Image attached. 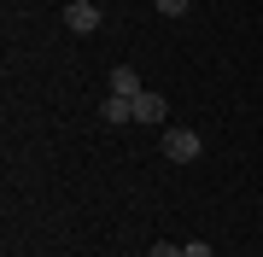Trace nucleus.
<instances>
[{
    "label": "nucleus",
    "mask_w": 263,
    "mask_h": 257,
    "mask_svg": "<svg viewBox=\"0 0 263 257\" xmlns=\"http://www.w3.org/2000/svg\"><path fill=\"white\" fill-rule=\"evenodd\" d=\"M164 117H170L164 94H135V123H164Z\"/></svg>",
    "instance_id": "3"
},
{
    "label": "nucleus",
    "mask_w": 263,
    "mask_h": 257,
    "mask_svg": "<svg viewBox=\"0 0 263 257\" xmlns=\"http://www.w3.org/2000/svg\"><path fill=\"white\" fill-rule=\"evenodd\" d=\"M199 152H205V146H199L193 129H164V158H170V164H193Z\"/></svg>",
    "instance_id": "1"
},
{
    "label": "nucleus",
    "mask_w": 263,
    "mask_h": 257,
    "mask_svg": "<svg viewBox=\"0 0 263 257\" xmlns=\"http://www.w3.org/2000/svg\"><path fill=\"white\" fill-rule=\"evenodd\" d=\"M146 257H181V246H170V240H158V246H152Z\"/></svg>",
    "instance_id": "8"
},
{
    "label": "nucleus",
    "mask_w": 263,
    "mask_h": 257,
    "mask_svg": "<svg viewBox=\"0 0 263 257\" xmlns=\"http://www.w3.org/2000/svg\"><path fill=\"white\" fill-rule=\"evenodd\" d=\"M105 123H111V129H123V123H135V100H123V94H111V100H105Z\"/></svg>",
    "instance_id": "5"
},
{
    "label": "nucleus",
    "mask_w": 263,
    "mask_h": 257,
    "mask_svg": "<svg viewBox=\"0 0 263 257\" xmlns=\"http://www.w3.org/2000/svg\"><path fill=\"white\" fill-rule=\"evenodd\" d=\"M65 29H70V35H94V29H100V6H94V0H70V6H65Z\"/></svg>",
    "instance_id": "2"
},
{
    "label": "nucleus",
    "mask_w": 263,
    "mask_h": 257,
    "mask_svg": "<svg viewBox=\"0 0 263 257\" xmlns=\"http://www.w3.org/2000/svg\"><path fill=\"white\" fill-rule=\"evenodd\" d=\"M105 88H111V94H123V100H135V94H146V88H141V76H135V65H117L111 76H105Z\"/></svg>",
    "instance_id": "4"
},
{
    "label": "nucleus",
    "mask_w": 263,
    "mask_h": 257,
    "mask_svg": "<svg viewBox=\"0 0 263 257\" xmlns=\"http://www.w3.org/2000/svg\"><path fill=\"white\" fill-rule=\"evenodd\" d=\"M181 257H211V246H205V240H187V246H181Z\"/></svg>",
    "instance_id": "7"
},
{
    "label": "nucleus",
    "mask_w": 263,
    "mask_h": 257,
    "mask_svg": "<svg viewBox=\"0 0 263 257\" xmlns=\"http://www.w3.org/2000/svg\"><path fill=\"white\" fill-rule=\"evenodd\" d=\"M152 6H158L164 18H181V12H187V0H152Z\"/></svg>",
    "instance_id": "6"
}]
</instances>
